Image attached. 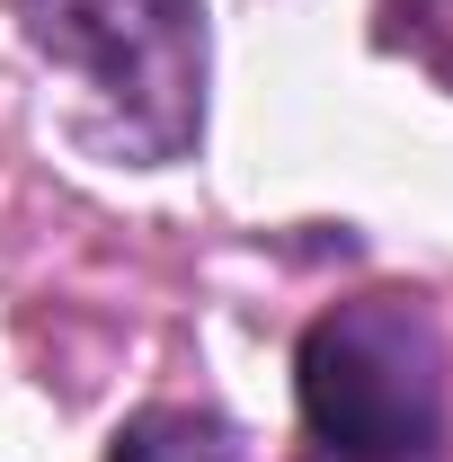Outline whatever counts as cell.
Segmentation results:
<instances>
[{
    "mask_svg": "<svg viewBox=\"0 0 453 462\" xmlns=\"http://www.w3.org/2000/svg\"><path fill=\"white\" fill-rule=\"evenodd\" d=\"M27 45L89 89V134L161 170L205 134V0H9Z\"/></svg>",
    "mask_w": 453,
    "mask_h": 462,
    "instance_id": "6da1fadb",
    "label": "cell"
},
{
    "mask_svg": "<svg viewBox=\"0 0 453 462\" xmlns=\"http://www.w3.org/2000/svg\"><path fill=\"white\" fill-rule=\"evenodd\" d=\"M293 401L320 454L418 462L445 436V338L409 293H365L302 329Z\"/></svg>",
    "mask_w": 453,
    "mask_h": 462,
    "instance_id": "7a4b0ae2",
    "label": "cell"
},
{
    "mask_svg": "<svg viewBox=\"0 0 453 462\" xmlns=\"http://www.w3.org/2000/svg\"><path fill=\"white\" fill-rule=\"evenodd\" d=\"M107 462H258V454H249V436L231 418H214V409H143V418L116 427Z\"/></svg>",
    "mask_w": 453,
    "mask_h": 462,
    "instance_id": "3957f363",
    "label": "cell"
},
{
    "mask_svg": "<svg viewBox=\"0 0 453 462\" xmlns=\"http://www.w3.org/2000/svg\"><path fill=\"white\" fill-rule=\"evenodd\" d=\"M302 462H347V454H320V445H311V454H302Z\"/></svg>",
    "mask_w": 453,
    "mask_h": 462,
    "instance_id": "277c9868",
    "label": "cell"
}]
</instances>
